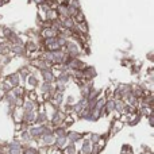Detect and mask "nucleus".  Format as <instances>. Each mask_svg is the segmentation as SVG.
Returning a JSON list of instances; mask_svg holds the SVG:
<instances>
[{"mask_svg":"<svg viewBox=\"0 0 154 154\" xmlns=\"http://www.w3.org/2000/svg\"><path fill=\"white\" fill-rule=\"evenodd\" d=\"M30 84H31V85L37 84V79H35V77H31V79H30Z\"/></svg>","mask_w":154,"mask_h":154,"instance_id":"1","label":"nucleus"}]
</instances>
